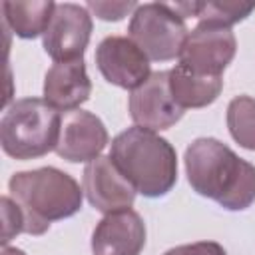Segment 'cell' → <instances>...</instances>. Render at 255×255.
Here are the masks:
<instances>
[{"label": "cell", "mask_w": 255, "mask_h": 255, "mask_svg": "<svg viewBox=\"0 0 255 255\" xmlns=\"http://www.w3.org/2000/svg\"><path fill=\"white\" fill-rule=\"evenodd\" d=\"M191 189L227 211H243L255 201V165L215 137L193 139L183 155Z\"/></svg>", "instance_id": "1"}, {"label": "cell", "mask_w": 255, "mask_h": 255, "mask_svg": "<svg viewBox=\"0 0 255 255\" xmlns=\"http://www.w3.org/2000/svg\"><path fill=\"white\" fill-rule=\"evenodd\" d=\"M110 157L143 197H163L177 181L175 147L157 131L131 126L112 139Z\"/></svg>", "instance_id": "2"}, {"label": "cell", "mask_w": 255, "mask_h": 255, "mask_svg": "<svg viewBox=\"0 0 255 255\" xmlns=\"http://www.w3.org/2000/svg\"><path fill=\"white\" fill-rule=\"evenodd\" d=\"M10 197L24 213V233L42 235L52 221L68 219L82 209L84 189L58 167L18 171L8 181Z\"/></svg>", "instance_id": "3"}, {"label": "cell", "mask_w": 255, "mask_h": 255, "mask_svg": "<svg viewBox=\"0 0 255 255\" xmlns=\"http://www.w3.org/2000/svg\"><path fill=\"white\" fill-rule=\"evenodd\" d=\"M60 126L62 114L44 98H22L0 120V145L14 159H36L56 149Z\"/></svg>", "instance_id": "4"}, {"label": "cell", "mask_w": 255, "mask_h": 255, "mask_svg": "<svg viewBox=\"0 0 255 255\" xmlns=\"http://www.w3.org/2000/svg\"><path fill=\"white\" fill-rule=\"evenodd\" d=\"M189 30L171 4H139L128 24V38L149 58V62H169L179 58Z\"/></svg>", "instance_id": "5"}, {"label": "cell", "mask_w": 255, "mask_h": 255, "mask_svg": "<svg viewBox=\"0 0 255 255\" xmlns=\"http://www.w3.org/2000/svg\"><path fill=\"white\" fill-rule=\"evenodd\" d=\"M237 52V40L231 28L197 24L185 38L179 66L199 76H221Z\"/></svg>", "instance_id": "6"}, {"label": "cell", "mask_w": 255, "mask_h": 255, "mask_svg": "<svg viewBox=\"0 0 255 255\" xmlns=\"http://www.w3.org/2000/svg\"><path fill=\"white\" fill-rule=\"evenodd\" d=\"M92 16L86 6L62 2L56 4L50 24L42 36L44 52L54 62L82 60L92 36Z\"/></svg>", "instance_id": "7"}, {"label": "cell", "mask_w": 255, "mask_h": 255, "mask_svg": "<svg viewBox=\"0 0 255 255\" xmlns=\"http://www.w3.org/2000/svg\"><path fill=\"white\" fill-rule=\"evenodd\" d=\"M96 64L106 82L135 90L149 76V58L128 36H106L96 48Z\"/></svg>", "instance_id": "8"}, {"label": "cell", "mask_w": 255, "mask_h": 255, "mask_svg": "<svg viewBox=\"0 0 255 255\" xmlns=\"http://www.w3.org/2000/svg\"><path fill=\"white\" fill-rule=\"evenodd\" d=\"M110 143L104 122L86 110H72L62 114L60 139L56 153L70 163H90L102 155Z\"/></svg>", "instance_id": "9"}, {"label": "cell", "mask_w": 255, "mask_h": 255, "mask_svg": "<svg viewBox=\"0 0 255 255\" xmlns=\"http://www.w3.org/2000/svg\"><path fill=\"white\" fill-rule=\"evenodd\" d=\"M128 108L133 124L151 131L169 129L185 112L169 94L167 72H151V76L129 94Z\"/></svg>", "instance_id": "10"}, {"label": "cell", "mask_w": 255, "mask_h": 255, "mask_svg": "<svg viewBox=\"0 0 255 255\" xmlns=\"http://www.w3.org/2000/svg\"><path fill=\"white\" fill-rule=\"evenodd\" d=\"M82 189L90 205L106 215L129 209L137 193L133 185L120 173L110 155H100L84 167Z\"/></svg>", "instance_id": "11"}, {"label": "cell", "mask_w": 255, "mask_h": 255, "mask_svg": "<svg viewBox=\"0 0 255 255\" xmlns=\"http://www.w3.org/2000/svg\"><path fill=\"white\" fill-rule=\"evenodd\" d=\"M145 247V223L137 211L122 209L102 217L92 233L94 255H139Z\"/></svg>", "instance_id": "12"}, {"label": "cell", "mask_w": 255, "mask_h": 255, "mask_svg": "<svg viewBox=\"0 0 255 255\" xmlns=\"http://www.w3.org/2000/svg\"><path fill=\"white\" fill-rule=\"evenodd\" d=\"M90 94L92 82L84 58L56 62L44 76V100L58 112L80 110V106L90 100Z\"/></svg>", "instance_id": "13"}, {"label": "cell", "mask_w": 255, "mask_h": 255, "mask_svg": "<svg viewBox=\"0 0 255 255\" xmlns=\"http://www.w3.org/2000/svg\"><path fill=\"white\" fill-rule=\"evenodd\" d=\"M167 86L169 94L181 110L187 108H205L217 100L223 90L221 76H199L189 72L183 66H175L167 70Z\"/></svg>", "instance_id": "14"}, {"label": "cell", "mask_w": 255, "mask_h": 255, "mask_svg": "<svg viewBox=\"0 0 255 255\" xmlns=\"http://www.w3.org/2000/svg\"><path fill=\"white\" fill-rule=\"evenodd\" d=\"M56 2L52 0H28V2H2L4 26L24 40H34L44 36L50 18L54 14Z\"/></svg>", "instance_id": "15"}, {"label": "cell", "mask_w": 255, "mask_h": 255, "mask_svg": "<svg viewBox=\"0 0 255 255\" xmlns=\"http://www.w3.org/2000/svg\"><path fill=\"white\" fill-rule=\"evenodd\" d=\"M181 18H195L197 24L231 28L245 20L253 10L255 2H175L171 4Z\"/></svg>", "instance_id": "16"}, {"label": "cell", "mask_w": 255, "mask_h": 255, "mask_svg": "<svg viewBox=\"0 0 255 255\" xmlns=\"http://www.w3.org/2000/svg\"><path fill=\"white\" fill-rule=\"evenodd\" d=\"M227 128L241 147L255 151V98L237 96L229 102Z\"/></svg>", "instance_id": "17"}, {"label": "cell", "mask_w": 255, "mask_h": 255, "mask_svg": "<svg viewBox=\"0 0 255 255\" xmlns=\"http://www.w3.org/2000/svg\"><path fill=\"white\" fill-rule=\"evenodd\" d=\"M2 205V247L10 243V239H14L18 233H24V213L18 207V203L10 197V195H2L0 199Z\"/></svg>", "instance_id": "18"}, {"label": "cell", "mask_w": 255, "mask_h": 255, "mask_svg": "<svg viewBox=\"0 0 255 255\" xmlns=\"http://www.w3.org/2000/svg\"><path fill=\"white\" fill-rule=\"evenodd\" d=\"M137 6H139L137 2H98V0H90L86 4L88 10H92L100 20H106V22H118L129 12L133 14Z\"/></svg>", "instance_id": "19"}, {"label": "cell", "mask_w": 255, "mask_h": 255, "mask_svg": "<svg viewBox=\"0 0 255 255\" xmlns=\"http://www.w3.org/2000/svg\"><path fill=\"white\" fill-rule=\"evenodd\" d=\"M163 255H227V251L217 241H195V243L171 247Z\"/></svg>", "instance_id": "20"}, {"label": "cell", "mask_w": 255, "mask_h": 255, "mask_svg": "<svg viewBox=\"0 0 255 255\" xmlns=\"http://www.w3.org/2000/svg\"><path fill=\"white\" fill-rule=\"evenodd\" d=\"M0 255H26V253H24L22 249H18V247H10V245H4Z\"/></svg>", "instance_id": "21"}]
</instances>
